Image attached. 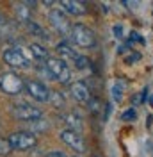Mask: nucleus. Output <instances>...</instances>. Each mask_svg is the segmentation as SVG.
<instances>
[{
    "label": "nucleus",
    "mask_w": 153,
    "mask_h": 157,
    "mask_svg": "<svg viewBox=\"0 0 153 157\" xmlns=\"http://www.w3.org/2000/svg\"><path fill=\"white\" fill-rule=\"evenodd\" d=\"M69 39L80 48H95L98 45V39L93 29H89L84 23H75L69 30Z\"/></svg>",
    "instance_id": "obj_1"
},
{
    "label": "nucleus",
    "mask_w": 153,
    "mask_h": 157,
    "mask_svg": "<svg viewBox=\"0 0 153 157\" xmlns=\"http://www.w3.org/2000/svg\"><path fill=\"white\" fill-rule=\"evenodd\" d=\"M47 70L50 71V75L54 80H57L61 84H69L71 78V71L68 68V64L64 63V59L61 57H48L47 59Z\"/></svg>",
    "instance_id": "obj_2"
},
{
    "label": "nucleus",
    "mask_w": 153,
    "mask_h": 157,
    "mask_svg": "<svg viewBox=\"0 0 153 157\" xmlns=\"http://www.w3.org/2000/svg\"><path fill=\"white\" fill-rule=\"evenodd\" d=\"M9 145L13 150L16 152H25V150H30V148L36 147L38 143V137L34 132H29V130H20V132H13L9 137H7Z\"/></svg>",
    "instance_id": "obj_3"
},
{
    "label": "nucleus",
    "mask_w": 153,
    "mask_h": 157,
    "mask_svg": "<svg viewBox=\"0 0 153 157\" xmlns=\"http://www.w3.org/2000/svg\"><path fill=\"white\" fill-rule=\"evenodd\" d=\"M25 88V80L20 77L18 73L14 71H7V73H2L0 75V89L6 93V95H20Z\"/></svg>",
    "instance_id": "obj_4"
},
{
    "label": "nucleus",
    "mask_w": 153,
    "mask_h": 157,
    "mask_svg": "<svg viewBox=\"0 0 153 157\" xmlns=\"http://www.w3.org/2000/svg\"><path fill=\"white\" fill-rule=\"evenodd\" d=\"M11 114L20 120V121H36V120H41L43 118V111L39 107H34L30 104H18V105H13L11 109Z\"/></svg>",
    "instance_id": "obj_5"
},
{
    "label": "nucleus",
    "mask_w": 153,
    "mask_h": 157,
    "mask_svg": "<svg viewBox=\"0 0 153 157\" xmlns=\"http://www.w3.org/2000/svg\"><path fill=\"white\" fill-rule=\"evenodd\" d=\"M59 137H61L62 143H66L69 148H73L76 154H86L87 152V145H86V141H84V137L80 136L78 132H75V130L64 128V130L59 132Z\"/></svg>",
    "instance_id": "obj_6"
},
{
    "label": "nucleus",
    "mask_w": 153,
    "mask_h": 157,
    "mask_svg": "<svg viewBox=\"0 0 153 157\" xmlns=\"http://www.w3.org/2000/svg\"><path fill=\"white\" fill-rule=\"evenodd\" d=\"M48 20H50V23H52V27L61 32V34H69V30H71V21L68 18V14L64 13L62 9H52L50 11V14H48Z\"/></svg>",
    "instance_id": "obj_7"
},
{
    "label": "nucleus",
    "mask_w": 153,
    "mask_h": 157,
    "mask_svg": "<svg viewBox=\"0 0 153 157\" xmlns=\"http://www.w3.org/2000/svg\"><path fill=\"white\" fill-rule=\"evenodd\" d=\"M23 89H25L27 95H29L30 98H34L36 102H48V98H50V89H48L43 82H39V80H27Z\"/></svg>",
    "instance_id": "obj_8"
},
{
    "label": "nucleus",
    "mask_w": 153,
    "mask_h": 157,
    "mask_svg": "<svg viewBox=\"0 0 153 157\" xmlns=\"http://www.w3.org/2000/svg\"><path fill=\"white\" fill-rule=\"evenodd\" d=\"M2 57L6 61V64H9L11 68H27L29 66V59L25 57V54L20 48H7Z\"/></svg>",
    "instance_id": "obj_9"
},
{
    "label": "nucleus",
    "mask_w": 153,
    "mask_h": 157,
    "mask_svg": "<svg viewBox=\"0 0 153 157\" xmlns=\"http://www.w3.org/2000/svg\"><path fill=\"white\" fill-rule=\"evenodd\" d=\"M69 95L75 98L78 104H87L91 100V91L87 88V84L82 82V80H75V82L69 84Z\"/></svg>",
    "instance_id": "obj_10"
},
{
    "label": "nucleus",
    "mask_w": 153,
    "mask_h": 157,
    "mask_svg": "<svg viewBox=\"0 0 153 157\" xmlns=\"http://www.w3.org/2000/svg\"><path fill=\"white\" fill-rule=\"evenodd\" d=\"M59 6L62 7V11L66 14H71V16H84L87 13L86 4L80 0H61Z\"/></svg>",
    "instance_id": "obj_11"
},
{
    "label": "nucleus",
    "mask_w": 153,
    "mask_h": 157,
    "mask_svg": "<svg viewBox=\"0 0 153 157\" xmlns=\"http://www.w3.org/2000/svg\"><path fill=\"white\" fill-rule=\"evenodd\" d=\"M32 6H36V2H18L14 6V11H16V16H18L20 21H23V23L30 21V9H32Z\"/></svg>",
    "instance_id": "obj_12"
},
{
    "label": "nucleus",
    "mask_w": 153,
    "mask_h": 157,
    "mask_svg": "<svg viewBox=\"0 0 153 157\" xmlns=\"http://www.w3.org/2000/svg\"><path fill=\"white\" fill-rule=\"evenodd\" d=\"M30 56L36 59V61H39V63H43V61H47L50 56H48V50L43 47V45H39V43H30Z\"/></svg>",
    "instance_id": "obj_13"
},
{
    "label": "nucleus",
    "mask_w": 153,
    "mask_h": 157,
    "mask_svg": "<svg viewBox=\"0 0 153 157\" xmlns=\"http://www.w3.org/2000/svg\"><path fill=\"white\" fill-rule=\"evenodd\" d=\"M57 52H59V56H62V57H66V59H75V56H76L75 50H73V45L69 41H59Z\"/></svg>",
    "instance_id": "obj_14"
},
{
    "label": "nucleus",
    "mask_w": 153,
    "mask_h": 157,
    "mask_svg": "<svg viewBox=\"0 0 153 157\" xmlns=\"http://www.w3.org/2000/svg\"><path fill=\"white\" fill-rule=\"evenodd\" d=\"M25 25H27V30L30 32V36H36V38H39V39H48V34L45 32V29H43L41 25H38L36 21L30 20V21H27Z\"/></svg>",
    "instance_id": "obj_15"
},
{
    "label": "nucleus",
    "mask_w": 153,
    "mask_h": 157,
    "mask_svg": "<svg viewBox=\"0 0 153 157\" xmlns=\"http://www.w3.org/2000/svg\"><path fill=\"white\" fill-rule=\"evenodd\" d=\"M123 91H125V82L123 80H116L112 86V100L116 104H119L123 100Z\"/></svg>",
    "instance_id": "obj_16"
},
{
    "label": "nucleus",
    "mask_w": 153,
    "mask_h": 157,
    "mask_svg": "<svg viewBox=\"0 0 153 157\" xmlns=\"http://www.w3.org/2000/svg\"><path fill=\"white\" fill-rule=\"evenodd\" d=\"M64 120H66V123L69 125V130H75V132L80 134V130H82V120L76 116V114H68V116H64Z\"/></svg>",
    "instance_id": "obj_17"
},
{
    "label": "nucleus",
    "mask_w": 153,
    "mask_h": 157,
    "mask_svg": "<svg viewBox=\"0 0 153 157\" xmlns=\"http://www.w3.org/2000/svg\"><path fill=\"white\" fill-rule=\"evenodd\" d=\"M73 64H75L76 70H86V68L91 66V61H89L86 56H78V54H76L75 59H73Z\"/></svg>",
    "instance_id": "obj_18"
},
{
    "label": "nucleus",
    "mask_w": 153,
    "mask_h": 157,
    "mask_svg": "<svg viewBox=\"0 0 153 157\" xmlns=\"http://www.w3.org/2000/svg\"><path fill=\"white\" fill-rule=\"evenodd\" d=\"M87 109H89V113H91V114H98V113L102 111V102H100L98 98L91 97V100L87 102Z\"/></svg>",
    "instance_id": "obj_19"
},
{
    "label": "nucleus",
    "mask_w": 153,
    "mask_h": 157,
    "mask_svg": "<svg viewBox=\"0 0 153 157\" xmlns=\"http://www.w3.org/2000/svg\"><path fill=\"white\" fill-rule=\"evenodd\" d=\"M11 152H13V148H11L9 141L6 137H0V155L6 157V155H9Z\"/></svg>",
    "instance_id": "obj_20"
},
{
    "label": "nucleus",
    "mask_w": 153,
    "mask_h": 157,
    "mask_svg": "<svg viewBox=\"0 0 153 157\" xmlns=\"http://www.w3.org/2000/svg\"><path fill=\"white\" fill-rule=\"evenodd\" d=\"M135 118H137V113H135V107H130V109H126V111H125L123 114H121V120H123V121H128V120L132 121V120H135Z\"/></svg>",
    "instance_id": "obj_21"
},
{
    "label": "nucleus",
    "mask_w": 153,
    "mask_h": 157,
    "mask_svg": "<svg viewBox=\"0 0 153 157\" xmlns=\"http://www.w3.org/2000/svg\"><path fill=\"white\" fill-rule=\"evenodd\" d=\"M134 41H137V43H143V45L146 43L141 34H137V32H130V38H128V47H132V43H134Z\"/></svg>",
    "instance_id": "obj_22"
},
{
    "label": "nucleus",
    "mask_w": 153,
    "mask_h": 157,
    "mask_svg": "<svg viewBox=\"0 0 153 157\" xmlns=\"http://www.w3.org/2000/svg\"><path fill=\"white\" fill-rule=\"evenodd\" d=\"M139 59H141L139 54H130V56H126V57H125V63H126V64H134V63H137Z\"/></svg>",
    "instance_id": "obj_23"
},
{
    "label": "nucleus",
    "mask_w": 153,
    "mask_h": 157,
    "mask_svg": "<svg viewBox=\"0 0 153 157\" xmlns=\"http://www.w3.org/2000/svg\"><path fill=\"white\" fill-rule=\"evenodd\" d=\"M112 32H114V36H116L118 39H123V38H125V36H123V27H121V25H114Z\"/></svg>",
    "instance_id": "obj_24"
},
{
    "label": "nucleus",
    "mask_w": 153,
    "mask_h": 157,
    "mask_svg": "<svg viewBox=\"0 0 153 157\" xmlns=\"http://www.w3.org/2000/svg\"><path fill=\"white\" fill-rule=\"evenodd\" d=\"M139 95H141V102H143V104H146V102H148V88H144Z\"/></svg>",
    "instance_id": "obj_25"
},
{
    "label": "nucleus",
    "mask_w": 153,
    "mask_h": 157,
    "mask_svg": "<svg viewBox=\"0 0 153 157\" xmlns=\"http://www.w3.org/2000/svg\"><path fill=\"white\" fill-rule=\"evenodd\" d=\"M45 157H66L62 152H50V154H47Z\"/></svg>",
    "instance_id": "obj_26"
},
{
    "label": "nucleus",
    "mask_w": 153,
    "mask_h": 157,
    "mask_svg": "<svg viewBox=\"0 0 153 157\" xmlns=\"http://www.w3.org/2000/svg\"><path fill=\"white\" fill-rule=\"evenodd\" d=\"M148 102H150V105H151V107H153V95H151V97H150V98H148Z\"/></svg>",
    "instance_id": "obj_27"
},
{
    "label": "nucleus",
    "mask_w": 153,
    "mask_h": 157,
    "mask_svg": "<svg viewBox=\"0 0 153 157\" xmlns=\"http://www.w3.org/2000/svg\"><path fill=\"white\" fill-rule=\"evenodd\" d=\"M0 23H4V18H2V14H0Z\"/></svg>",
    "instance_id": "obj_28"
},
{
    "label": "nucleus",
    "mask_w": 153,
    "mask_h": 157,
    "mask_svg": "<svg viewBox=\"0 0 153 157\" xmlns=\"http://www.w3.org/2000/svg\"><path fill=\"white\" fill-rule=\"evenodd\" d=\"M93 157H100V155H93Z\"/></svg>",
    "instance_id": "obj_29"
}]
</instances>
